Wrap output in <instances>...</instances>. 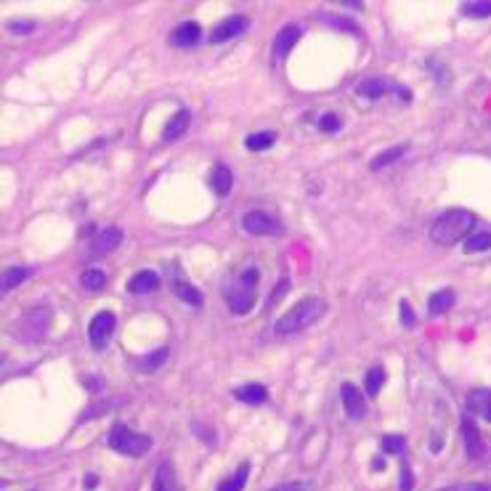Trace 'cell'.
I'll return each instance as SVG.
<instances>
[{
	"label": "cell",
	"mask_w": 491,
	"mask_h": 491,
	"mask_svg": "<svg viewBox=\"0 0 491 491\" xmlns=\"http://www.w3.org/2000/svg\"><path fill=\"white\" fill-rule=\"evenodd\" d=\"M29 277V271L22 268V265H13V268H6L3 271V292L13 290V287H19L24 279Z\"/></svg>",
	"instance_id": "25"
},
{
	"label": "cell",
	"mask_w": 491,
	"mask_h": 491,
	"mask_svg": "<svg viewBox=\"0 0 491 491\" xmlns=\"http://www.w3.org/2000/svg\"><path fill=\"white\" fill-rule=\"evenodd\" d=\"M189 122H191V115H189V109H181V112H175V117H170V122L165 125V133H162V138H165V141H173V138H178V135H184V131L189 128Z\"/></svg>",
	"instance_id": "19"
},
{
	"label": "cell",
	"mask_w": 491,
	"mask_h": 491,
	"mask_svg": "<svg viewBox=\"0 0 491 491\" xmlns=\"http://www.w3.org/2000/svg\"><path fill=\"white\" fill-rule=\"evenodd\" d=\"M406 449V441L404 436H385L383 438V451L385 454H404Z\"/></svg>",
	"instance_id": "30"
},
{
	"label": "cell",
	"mask_w": 491,
	"mask_h": 491,
	"mask_svg": "<svg viewBox=\"0 0 491 491\" xmlns=\"http://www.w3.org/2000/svg\"><path fill=\"white\" fill-rule=\"evenodd\" d=\"M104 284H106V274L101 268H91V271L82 274V287L85 290H101Z\"/></svg>",
	"instance_id": "29"
},
{
	"label": "cell",
	"mask_w": 491,
	"mask_h": 491,
	"mask_svg": "<svg viewBox=\"0 0 491 491\" xmlns=\"http://www.w3.org/2000/svg\"><path fill=\"white\" fill-rule=\"evenodd\" d=\"M119 242H122V231L119 228H106V231H101L98 237L93 239V247L98 252H112L115 247H119Z\"/></svg>",
	"instance_id": "22"
},
{
	"label": "cell",
	"mask_w": 491,
	"mask_h": 491,
	"mask_svg": "<svg viewBox=\"0 0 491 491\" xmlns=\"http://www.w3.org/2000/svg\"><path fill=\"white\" fill-rule=\"evenodd\" d=\"M451 305H454V292L438 290L436 295H430V300H427V314H430V316H441V314L449 311Z\"/></svg>",
	"instance_id": "21"
},
{
	"label": "cell",
	"mask_w": 491,
	"mask_h": 491,
	"mask_svg": "<svg viewBox=\"0 0 491 491\" xmlns=\"http://www.w3.org/2000/svg\"><path fill=\"white\" fill-rule=\"evenodd\" d=\"M274 141H277V135L274 133H252V135H247V149L250 152H265L268 146H274Z\"/></svg>",
	"instance_id": "26"
},
{
	"label": "cell",
	"mask_w": 491,
	"mask_h": 491,
	"mask_svg": "<svg viewBox=\"0 0 491 491\" xmlns=\"http://www.w3.org/2000/svg\"><path fill=\"white\" fill-rule=\"evenodd\" d=\"M414 486V478H411V467L406 462L401 464V491H411Z\"/></svg>",
	"instance_id": "35"
},
{
	"label": "cell",
	"mask_w": 491,
	"mask_h": 491,
	"mask_svg": "<svg viewBox=\"0 0 491 491\" xmlns=\"http://www.w3.org/2000/svg\"><path fill=\"white\" fill-rule=\"evenodd\" d=\"M157 287H159L157 271H138V274L128 281V292H133V295H146V292H154Z\"/></svg>",
	"instance_id": "16"
},
{
	"label": "cell",
	"mask_w": 491,
	"mask_h": 491,
	"mask_svg": "<svg viewBox=\"0 0 491 491\" xmlns=\"http://www.w3.org/2000/svg\"><path fill=\"white\" fill-rule=\"evenodd\" d=\"M152 491H181V486H178V476H175V467H173L168 460L157 467Z\"/></svg>",
	"instance_id": "13"
},
{
	"label": "cell",
	"mask_w": 491,
	"mask_h": 491,
	"mask_svg": "<svg viewBox=\"0 0 491 491\" xmlns=\"http://www.w3.org/2000/svg\"><path fill=\"white\" fill-rule=\"evenodd\" d=\"M318 128L324 133H337L340 131V117L337 115H324V117L318 119Z\"/></svg>",
	"instance_id": "32"
},
{
	"label": "cell",
	"mask_w": 491,
	"mask_h": 491,
	"mask_svg": "<svg viewBox=\"0 0 491 491\" xmlns=\"http://www.w3.org/2000/svg\"><path fill=\"white\" fill-rule=\"evenodd\" d=\"M398 311H401V324H404V327H414V321H417V318H414V311L409 308L406 300H401Z\"/></svg>",
	"instance_id": "34"
},
{
	"label": "cell",
	"mask_w": 491,
	"mask_h": 491,
	"mask_svg": "<svg viewBox=\"0 0 491 491\" xmlns=\"http://www.w3.org/2000/svg\"><path fill=\"white\" fill-rule=\"evenodd\" d=\"M271 491H308V486L300 483V481H295V483H284V486H277V489Z\"/></svg>",
	"instance_id": "37"
},
{
	"label": "cell",
	"mask_w": 491,
	"mask_h": 491,
	"mask_svg": "<svg viewBox=\"0 0 491 491\" xmlns=\"http://www.w3.org/2000/svg\"><path fill=\"white\" fill-rule=\"evenodd\" d=\"M258 284H261V271H258L255 265H247V268L228 284V292H226L228 311L237 314V316L250 314L252 308H255V303H258Z\"/></svg>",
	"instance_id": "3"
},
{
	"label": "cell",
	"mask_w": 491,
	"mask_h": 491,
	"mask_svg": "<svg viewBox=\"0 0 491 491\" xmlns=\"http://www.w3.org/2000/svg\"><path fill=\"white\" fill-rule=\"evenodd\" d=\"M82 483H85V489L91 491V489H96V486H98V478H96V476H85V481H82Z\"/></svg>",
	"instance_id": "38"
},
{
	"label": "cell",
	"mask_w": 491,
	"mask_h": 491,
	"mask_svg": "<svg viewBox=\"0 0 491 491\" xmlns=\"http://www.w3.org/2000/svg\"><path fill=\"white\" fill-rule=\"evenodd\" d=\"M324 314H327V303H324V300H318V298H303L300 303L292 305L287 314L279 316V321L274 324V332H277L279 337H292V335H298V332L308 330L311 324H316Z\"/></svg>",
	"instance_id": "1"
},
{
	"label": "cell",
	"mask_w": 491,
	"mask_h": 491,
	"mask_svg": "<svg viewBox=\"0 0 491 491\" xmlns=\"http://www.w3.org/2000/svg\"><path fill=\"white\" fill-rule=\"evenodd\" d=\"M462 436H464V449H467V457L478 460L483 454V441H481V433H478L476 423L470 417L462 420Z\"/></svg>",
	"instance_id": "15"
},
{
	"label": "cell",
	"mask_w": 491,
	"mask_h": 491,
	"mask_svg": "<svg viewBox=\"0 0 491 491\" xmlns=\"http://www.w3.org/2000/svg\"><path fill=\"white\" fill-rule=\"evenodd\" d=\"M168 358V348H159L157 353H152V356L141 358V369L144 372H152V369H159L162 367V361Z\"/></svg>",
	"instance_id": "31"
},
{
	"label": "cell",
	"mask_w": 491,
	"mask_h": 491,
	"mask_svg": "<svg viewBox=\"0 0 491 491\" xmlns=\"http://www.w3.org/2000/svg\"><path fill=\"white\" fill-rule=\"evenodd\" d=\"M300 38H303V29L298 24L284 27L277 35V40H274V56H277V59H284V56L292 51V45H298Z\"/></svg>",
	"instance_id": "11"
},
{
	"label": "cell",
	"mask_w": 491,
	"mask_h": 491,
	"mask_svg": "<svg viewBox=\"0 0 491 491\" xmlns=\"http://www.w3.org/2000/svg\"><path fill=\"white\" fill-rule=\"evenodd\" d=\"M340 398H343V409L351 420H361L367 414V398L353 383L340 385Z\"/></svg>",
	"instance_id": "8"
},
{
	"label": "cell",
	"mask_w": 491,
	"mask_h": 491,
	"mask_svg": "<svg viewBox=\"0 0 491 491\" xmlns=\"http://www.w3.org/2000/svg\"><path fill=\"white\" fill-rule=\"evenodd\" d=\"M441 491H491V483H457V486H446Z\"/></svg>",
	"instance_id": "33"
},
{
	"label": "cell",
	"mask_w": 491,
	"mask_h": 491,
	"mask_svg": "<svg viewBox=\"0 0 491 491\" xmlns=\"http://www.w3.org/2000/svg\"><path fill=\"white\" fill-rule=\"evenodd\" d=\"M356 93L358 96H364V98H380L385 93H396L401 101H411V93L404 88V85H396V82H390V80L385 78H367L361 80L356 85Z\"/></svg>",
	"instance_id": "5"
},
{
	"label": "cell",
	"mask_w": 491,
	"mask_h": 491,
	"mask_svg": "<svg viewBox=\"0 0 491 491\" xmlns=\"http://www.w3.org/2000/svg\"><path fill=\"white\" fill-rule=\"evenodd\" d=\"M364 385H367V396H377L380 388L385 385V369L383 367H372L367 374H364Z\"/></svg>",
	"instance_id": "24"
},
{
	"label": "cell",
	"mask_w": 491,
	"mask_h": 491,
	"mask_svg": "<svg viewBox=\"0 0 491 491\" xmlns=\"http://www.w3.org/2000/svg\"><path fill=\"white\" fill-rule=\"evenodd\" d=\"M491 250V234L489 231H476L464 239V252H486Z\"/></svg>",
	"instance_id": "23"
},
{
	"label": "cell",
	"mask_w": 491,
	"mask_h": 491,
	"mask_svg": "<svg viewBox=\"0 0 491 491\" xmlns=\"http://www.w3.org/2000/svg\"><path fill=\"white\" fill-rule=\"evenodd\" d=\"M473 226H476V215L470 210H446L444 215H438L436 221H433V226H430V239L436 244L451 247L460 239L470 237Z\"/></svg>",
	"instance_id": "2"
},
{
	"label": "cell",
	"mask_w": 491,
	"mask_h": 491,
	"mask_svg": "<svg viewBox=\"0 0 491 491\" xmlns=\"http://www.w3.org/2000/svg\"><path fill=\"white\" fill-rule=\"evenodd\" d=\"M117 330V316L112 314V311H98L96 316L91 318V327H88V340H91L93 348H104L109 340H112V335Z\"/></svg>",
	"instance_id": "6"
},
{
	"label": "cell",
	"mask_w": 491,
	"mask_h": 491,
	"mask_svg": "<svg viewBox=\"0 0 491 491\" xmlns=\"http://www.w3.org/2000/svg\"><path fill=\"white\" fill-rule=\"evenodd\" d=\"M464 404H467V409L478 414V417H483V420H489L491 423V390L489 388H476V390H470L467 398H464Z\"/></svg>",
	"instance_id": "10"
},
{
	"label": "cell",
	"mask_w": 491,
	"mask_h": 491,
	"mask_svg": "<svg viewBox=\"0 0 491 491\" xmlns=\"http://www.w3.org/2000/svg\"><path fill=\"white\" fill-rule=\"evenodd\" d=\"M32 29H35L32 22H13L11 24V32H16V35H22V32H32Z\"/></svg>",
	"instance_id": "36"
},
{
	"label": "cell",
	"mask_w": 491,
	"mask_h": 491,
	"mask_svg": "<svg viewBox=\"0 0 491 491\" xmlns=\"http://www.w3.org/2000/svg\"><path fill=\"white\" fill-rule=\"evenodd\" d=\"M404 152H406V146H396V149H388V152H383L380 157L372 159V168L374 170H383L385 165H393L398 157H404Z\"/></svg>",
	"instance_id": "28"
},
{
	"label": "cell",
	"mask_w": 491,
	"mask_h": 491,
	"mask_svg": "<svg viewBox=\"0 0 491 491\" xmlns=\"http://www.w3.org/2000/svg\"><path fill=\"white\" fill-rule=\"evenodd\" d=\"M247 478H250V462H242L237 470L218 486V491H242L247 486Z\"/></svg>",
	"instance_id": "20"
},
{
	"label": "cell",
	"mask_w": 491,
	"mask_h": 491,
	"mask_svg": "<svg viewBox=\"0 0 491 491\" xmlns=\"http://www.w3.org/2000/svg\"><path fill=\"white\" fill-rule=\"evenodd\" d=\"M231 184H234V178H231V170L226 168V165H215L210 173V186L212 191L218 194V197H228V191H231Z\"/></svg>",
	"instance_id": "17"
},
{
	"label": "cell",
	"mask_w": 491,
	"mask_h": 491,
	"mask_svg": "<svg viewBox=\"0 0 491 491\" xmlns=\"http://www.w3.org/2000/svg\"><path fill=\"white\" fill-rule=\"evenodd\" d=\"M242 228L252 237H271L279 231V221L263 210H250L242 218Z\"/></svg>",
	"instance_id": "7"
},
{
	"label": "cell",
	"mask_w": 491,
	"mask_h": 491,
	"mask_svg": "<svg viewBox=\"0 0 491 491\" xmlns=\"http://www.w3.org/2000/svg\"><path fill=\"white\" fill-rule=\"evenodd\" d=\"M462 13H464V16H473V19H486V16H491V0H476V3H464Z\"/></svg>",
	"instance_id": "27"
},
{
	"label": "cell",
	"mask_w": 491,
	"mask_h": 491,
	"mask_svg": "<svg viewBox=\"0 0 491 491\" xmlns=\"http://www.w3.org/2000/svg\"><path fill=\"white\" fill-rule=\"evenodd\" d=\"M173 292H175V298L178 300H184L186 305H202V292L194 287V284H189V281H184V279H175L173 281Z\"/></svg>",
	"instance_id": "18"
},
{
	"label": "cell",
	"mask_w": 491,
	"mask_h": 491,
	"mask_svg": "<svg viewBox=\"0 0 491 491\" xmlns=\"http://www.w3.org/2000/svg\"><path fill=\"white\" fill-rule=\"evenodd\" d=\"M109 446L125 457H144L146 451L152 449V438L144 433H135L125 425H115L109 433Z\"/></svg>",
	"instance_id": "4"
},
{
	"label": "cell",
	"mask_w": 491,
	"mask_h": 491,
	"mask_svg": "<svg viewBox=\"0 0 491 491\" xmlns=\"http://www.w3.org/2000/svg\"><path fill=\"white\" fill-rule=\"evenodd\" d=\"M199 38H202V27H199L197 22H184V24L170 35V43L178 45V48H191V45L199 43Z\"/></svg>",
	"instance_id": "12"
},
{
	"label": "cell",
	"mask_w": 491,
	"mask_h": 491,
	"mask_svg": "<svg viewBox=\"0 0 491 491\" xmlns=\"http://www.w3.org/2000/svg\"><path fill=\"white\" fill-rule=\"evenodd\" d=\"M234 398L242 401V404H250V406H261V404L268 401V390L261 383H247L234 390Z\"/></svg>",
	"instance_id": "14"
},
{
	"label": "cell",
	"mask_w": 491,
	"mask_h": 491,
	"mask_svg": "<svg viewBox=\"0 0 491 491\" xmlns=\"http://www.w3.org/2000/svg\"><path fill=\"white\" fill-rule=\"evenodd\" d=\"M247 29V16H228L221 24L210 32V43L212 45H221V43H228L231 38H237Z\"/></svg>",
	"instance_id": "9"
}]
</instances>
